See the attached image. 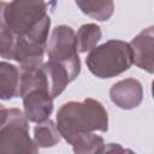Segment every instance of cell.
Listing matches in <instances>:
<instances>
[{
    "label": "cell",
    "mask_w": 154,
    "mask_h": 154,
    "mask_svg": "<svg viewBox=\"0 0 154 154\" xmlns=\"http://www.w3.org/2000/svg\"><path fill=\"white\" fill-rule=\"evenodd\" d=\"M57 128L64 140L71 144L83 132H106L108 114L103 105L91 97L82 101H69L57 112Z\"/></svg>",
    "instance_id": "6da1fadb"
},
{
    "label": "cell",
    "mask_w": 154,
    "mask_h": 154,
    "mask_svg": "<svg viewBox=\"0 0 154 154\" xmlns=\"http://www.w3.org/2000/svg\"><path fill=\"white\" fill-rule=\"evenodd\" d=\"M88 70L97 78H113L132 65V52L128 42L109 40L95 46L85 58Z\"/></svg>",
    "instance_id": "7a4b0ae2"
},
{
    "label": "cell",
    "mask_w": 154,
    "mask_h": 154,
    "mask_svg": "<svg viewBox=\"0 0 154 154\" xmlns=\"http://www.w3.org/2000/svg\"><path fill=\"white\" fill-rule=\"evenodd\" d=\"M46 53L48 60L65 67L73 81L81 72V60L77 51L76 32L69 25H58L47 41Z\"/></svg>",
    "instance_id": "3957f363"
},
{
    "label": "cell",
    "mask_w": 154,
    "mask_h": 154,
    "mask_svg": "<svg viewBox=\"0 0 154 154\" xmlns=\"http://www.w3.org/2000/svg\"><path fill=\"white\" fill-rule=\"evenodd\" d=\"M37 152L38 147L29 136V124L24 113L18 108H10L7 119L0 128V154Z\"/></svg>",
    "instance_id": "277c9868"
},
{
    "label": "cell",
    "mask_w": 154,
    "mask_h": 154,
    "mask_svg": "<svg viewBox=\"0 0 154 154\" xmlns=\"http://www.w3.org/2000/svg\"><path fill=\"white\" fill-rule=\"evenodd\" d=\"M47 10L45 0H12L6 4L5 20L17 38L35 29L48 16Z\"/></svg>",
    "instance_id": "5b68a950"
},
{
    "label": "cell",
    "mask_w": 154,
    "mask_h": 154,
    "mask_svg": "<svg viewBox=\"0 0 154 154\" xmlns=\"http://www.w3.org/2000/svg\"><path fill=\"white\" fill-rule=\"evenodd\" d=\"M49 28L51 18L47 16L35 29L16 38L13 60H16L20 67H36L43 64Z\"/></svg>",
    "instance_id": "8992f818"
},
{
    "label": "cell",
    "mask_w": 154,
    "mask_h": 154,
    "mask_svg": "<svg viewBox=\"0 0 154 154\" xmlns=\"http://www.w3.org/2000/svg\"><path fill=\"white\" fill-rule=\"evenodd\" d=\"M19 97L23 100V113L28 122L41 123L47 120L53 112L54 103L47 82H41L26 88L20 93Z\"/></svg>",
    "instance_id": "52a82bcc"
},
{
    "label": "cell",
    "mask_w": 154,
    "mask_h": 154,
    "mask_svg": "<svg viewBox=\"0 0 154 154\" xmlns=\"http://www.w3.org/2000/svg\"><path fill=\"white\" fill-rule=\"evenodd\" d=\"M132 52V64L153 73L154 71V28L148 26L129 43Z\"/></svg>",
    "instance_id": "ba28073f"
},
{
    "label": "cell",
    "mask_w": 154,
    "mask_h": 154,
    "mask_svg": "<svg viewBox=\"0 0 154 154\" xmlns=\"http://www.w3.org/2000/svg\"><path fill=\"white\" fill-rule=\"evenodd\" d=\"M112 102L122 109H134L143 100V87L135 78H125L114 83L109 89Z\"/></svg>",
    "instance_id": "9c48e42d"
},
{
    "label": "cell",
    "mask_w": 154,
    "mask_h": 154,
    "mask_svg": "<svg viewBox=\"0 0 154 154\" xmlns=\"http://www.w3.org/2000/svg\"><path fill=\"white\" fill-rule=\"evenodd\" d=\"M20 71L7 61H0V100H12L19 97Z\"/></svg>",
    "instance_id": "30bf717a"
},
{
    "label": "cell",
    "mask_w": 154,
    "mask_h": 154,
    "mask_svg": "<svg viewBox=\"0 0 154 154\" xmlns=\"http://www.w3.org/2000/svg\"><path fill=\"white\" fill-rule=\"evenodd\" d=\"M79 10L99 22L108 20L114 13L113 0H75Z\"/></svg>",
    "instance_id": "8fae6325"
},
{
    "label": "cell",
    "mask_w": 154,
    "mask_h": 154,
    "mask_svg": "<svg viewBox=\"0 0 154 154\" xmlns=\"http://www.w3.org/2000/svg\"><path fill=\"white\" fill-rule=\"evenodd\" d=\"M61 138V135L57 128V124L51 120H43L37 123L34 129V142L38 148H49L55 146Z\"/></svg>",
    "instance_id": "7c38bea8"
},
{
    "label": "cell",
    "mask_w": 154,
    "mask_h": 154,
    "mask_svg": "<svg viewBox=\"0 0 154 154\" xmlns=\"http://www.w3.org/2000/svg\"><path fill=\"white\" fill-rule=\"evenodd\" d=\"M73 152L77 154H100L105 150V141L95 132H83L71 142Z\"/></svg>",
    "instance_id": "4fadbf2b"
},
{
    "label": "cell",
    "mask_w": 154,
    "mask_h": 154,
    "mask_svg": "<svg viewBox=\"0 0 154 154\" xmlns=\"http://www.w3.org/2000/svg\"><path fill=\"white\" fill-rule=\"evenodd\" d=\"M101 28L95 23H87L79 26L76 32V42L78 53H87L91 51L101 40Z\"/></svg>",
    "instance_id": "5bb4252c"
},
{
    "label": "cell",
    "mask_w": 154,
    "mask_h": 154,
    "mask_svg": "<svg viewBox=\"0 0 154 154\" xmlns=\"http://www.w3.org/2000/svg\"><path fill=\"white\" fill-rule=\"evenodd\" d=\"M5 7L6 2L0 1V57L5 59H13L16 36L5 20Z\"/></svg>",
    "instance_id": "9a60e30c"
},
{
    "label": "cell",
    "mask_w": 154,
    "mask_h": 154,
    "mask_svg": "<svg viewBox=\"0 0 154 154\" xmlns=\"http://www.w3.org/2000/svg\"><path fill=\"white\" fill-rule=\"evenodd\" d=\"M105 152H128L126 149H124L123 147H120V144L118 143H108V146H105Z\"/></svg>",
    "instance_id": "2e32d148"
},
{
    "label": "cell",
    "mask_w": 154,
    "mask_h": 154,
    "mask_svg": "<svg viewBox=\"0 0 154 154\" xmlns=\"http://www.w3.org/2000/svg\"><path fill=\"white\" fill-rule=\"evenodd\" d=\"M7 114H8V108H6L5 106H2L0 103V128L5 124V122L7 119Z\"/></svg>",
    "instance_id": "e0dca14e"
}]
</instances>
